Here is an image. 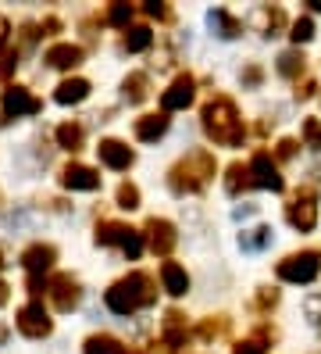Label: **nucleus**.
<instances>
[{"instance_id": "nucleus-1", "label": "nucleus", "mask_w": 321, "mask_h": 354, "mask_svg": "<svg viewBox=\"0 0 321 354\" xmlns=\"http://www.w3.org/2000/svg\"><path fill=\"white\" fill-rule=\"evenodd\" d=\"M200 122H204V133L222 143V147H240L243 140V122H240V111H235V104L228 97H214L204 104L200 111Z\"/></svg>"}, {"instance_id": "nucleus-2", "label": "nucleus", "mask_w": 321, "mask_h": 354, "mask_svg": "<svg viewBox=\"0 0 321 354\" xmlns=\"http://www.w3.org/2000/svg\"><path fill=\"white\" fill-rule=\"evenodd\" d=\"M214 154L211 151H193V154H186L182 161H175L171 165V172H168V186H171V194H179V197H186V194H200L204 186L214 179Z\"/></svg>"}, {"instance_id": "nucleus-3", "label": "nucleus", "mask_w": 321, "mask_h": 354, "mask_svg": "<svg viewBox=\"0 0 321 354\" xmlns=\"http://www.w3.org/2000/svg\"><path fill=\"white\" fill-rule=\"evenodd\" d=\"M104 301L115 315H133V311L157 301V290H154V279H150L146 272H128L125 279H118L111 290H107Z\"/></svg>"}, {"instance_id": "nucleus-4", "label": "nucleus", "mask_w": 321, "mask_h": 354, "mask_svg": "<svg viewBox=\"0 0 321 354\" xmlns=\"http://www.w3.org/2000/svg\"><path fill=\"white\" fill-rule=\"evenodd\" d=\"M93 240L100 247H118L125 258H139L143 254V233H136L133 225H121V222H100Z\"/></svg>"}, {"instance_id": "nucleus-5", "label": "nucleus", "mask_w": 321, "mask_h": 354, "mask_svg": "<svg viewBox=\"0 0 321 354\" xmlns=\"http://www.w3.org/2000/svg\"><path fill=\"white\" fill-rule=\"evenodd\" d=\"M321 272V254L304 251V254H289L286 261H278V279L286 283H311Z\"/></svg>"}, {"instance_id": "nucleus-6", "label": "nucleus", "mask_w": 321, "mask_h": 354, "mask_svg": "<svg viewBox=\"0 0 321 354\" xmlns=\"http://www.w3.org/2000/svg\"><path fill=\"white\" fill-rule=\"evenodd\" d=\"M286 222L300 233H311L318 225V204H314V194L311 190H296L293 201L286 204Z\"/></svg>"}, {"instance_id": "nucleus-7", "label": "nucleus", "mask_w": 321, "mask_h": 354, "mask_svg": "<svg viewBox=\"0 0 321 354\" xmlns=\"http://www.w3.org/2000/svg\"><path fill=\"white\" fill-rule=\"evenodd\" d=\"M50 315H47V308H43L39 301H29L26 308L18 311V333L21 337H29V340H43V337H50Z\"/></svg>"}, {"instance_id": "nucleus-8", "label": "nucleus", "mask_w": 321, "mask_h": 354, "mask_svg": "<svg viewBox=\"0 0 321 354\" xmlns=\"http://www.w3.org/2000/svg\"><path fill=\"white\" fill-rule=\"evenodd\" d=\"M246 172H250V186H261V190H271V194H278L282 190V176H278V169H275V161H271V154H253V161L246 165Z\"/></svg>"}, {"instance_id": "nucleus-9", "label": "nucleus", "mask_w": 321, "mask_h": 354, "mask_svg": "<svg viewBox=\"0 0 321 354\" xmlns=\"http://www.w3.org/2000/svg\"><path fill=\"white\" fill-rule=\"evenodd\" d=\"M193 97H197V82H193V75H179L161 93V108H164V115L168 111H182V108H189V104H193Z\"/></svg>"}, {"instance_id": "nucleus-10", "label": "nucleus", "mask_w": 321, "mask_h": 354, "mask_svg": "<svg viewBox=\"0 0 321 354\" xmlns=\"http://www.w3.org/2000/svg\"><path fill=\"white\" fill-rule=\"evenodd\" d=\"M47 290H50V301H54V308H57V311H72V308L79 304V297H82V294H79V279H75V276H68V272L54 276Z\"/></svg>"}, {"instance_id": "nucleus-11", "label": "nucleus", "mask_w": 321, "mask_h": 354, "mask_svg": "<svg viewBox=\"0 0 321 354\" xmlns=\"http://www.w3.org/2000/svg\"><path fill=\"white\" fill-rule=\"evenodd\" d=\"M61 186L64 190H97L100 186V172H93L90 165H79V161H72V165H64L61 169Z\"/></svg>"}, {"instance_id": "nucleus-12", "label": "nucleus", "mask_w": 321, "mask_h": 354, "mask_svg": "<svg viewBox=\"0 0 321 354\" xmlns=\"http://www.w3.org/2000/svg\"><path fill=\"white\" fill-rule=\"evenodd\" d=\"M146 243L154 254H171V247L179 243L175 236V225H171L168 218H150L146 222Z\"/></svg>"}, {"instance_id": "nucleus-13", "label": "nucleus", "mask_w": 321, "mask_h": 354, "mask_svg": "<svg viewBox=\"0 0 321 354\" xmlns=\"http://www.w3.org/2000/svg\"><path fill=\"white\" fill-rule=\"evenodd\" d=\"M0 104H4V111L14 115V118H18V115H39V111H43V104H39L26 86H8L4 97H0Z\"/></svg>"}, {"instance_id": "nucleus-14", "label": "nucleus", "mask_w": 321, "mask_h": 354, "mask_svg": "<svg viewBox=\"0 0 321 354\" xmlns=\"http://www.w3.org/2000/svg\"><path fill=\"white\" fill-rule=\"evenodd\" d=\"M97 154H100V161L107 165V169H118V172H125V169H133V161H136L133 147H125L121 140H100V147H97Z\"/></svg>"}, {"instance_id": "nucleus-15", "label": "nucleus", "mask_w": 321, "mask_h": 354, "mask_svg": "<svg viewBox=\"0 0 321 354\" xmlns=\"http://www.w3.org/2000/svg\"><path fill=\"white\" fill-rule=\"evenodd\" d=\"M250 22H253V29L261 32L264 39H271V36L282 32V26H286V11H282V8H268V4H264V8H257V11H253Z\"/></svg>"}, {"instance_id": "nucleus-16", "label": "nucleus", "mask_w": 321, "mask_h": 354, "mask_svg": "<svg viewBox=\"0 0 321 354\" xmlns=\"http://www.w3.org/2000/svg\"><path fill=\"white\" fill-rule=\"evenodd\" d=\"M54 261H57V251H54L50 243H32L29 251L21 254V265L29 268V276H43Z\"/></svg>"}, {"instance_id": "nucleus-17", "label": "nucleus", "mask_w": 321, "mask_h": 354, "mask_svg": "<svg viewBox=\"0 0 321 354\" xmlns=\"http://www.w3.org/2000/svg\"><path fill=\"white\" fill-rule=\"evenodd\" d=\"M207 26L214 29V36H222V39H235L243 32V22L235 15H228L225 8H214V11H207Z\"/></svg>"}, {"instance_id": "nucleus-18", "label": "nucleus", "mask_w": 321, "mask_h": 354, "mask_svg": "<svg viewBox=\"0 0 321 354\" xmlns=\"http://www.w3.org/2000/svg\"><path fill=\"white\" fill-rule=\"evenodd\" d=\"M43 61H47L50 68H64V72H68V68L82 65V47H75V44H54Z\"/></svg>"}, {"instance_id": "nucleus-19", "label": "nucleus", "mask_w": 321, "mask_h": 354, "mask_svg": "<svg viewBox=\"0 0 321 354\" xmlns=\"http://www.w3.org/2000/svg\"><path fill=\"white\" fill-rule=\"evenodd\" d=\"M161 283H164V290L171 297H182L186 290H189V276H186V268L182 265H175V261H164L161 265Z\"/></svg>"}, {"instance_id": "nucleus-20", "label": "nucleus", "mask_w": 321, "mask_h": 354, "mask_svg": "<svg viewBox=\"0 0 321 354\" xmlns=\"http://www.w3.org/2000/svg\"><path fill=\"white\" fill-rule=\"evenodd\" d=\"M168 133V115L161 111V115H143V118H136V136L143 140V143H154V140H161Z\"/></svg>"}, {"instance_id": "nucleus-21", "label": "nucleus", "mask_w": 321, "mask_h": 354, "mask_svg": "<svg viewBox=\"0 0 321 354\" xmlns=\"http://www.w3.org/2000/svg\"><path fill=\"white\" fill-rule=\"evenodd\" d=\"M121 97H125L128 104H143V100L150 97V79H146V72H128L125 82H121Z\"/></svg>"}, {"instance_id": "nucleus-22", "label": "nucleus", "mask_w": 321, "mask_h": 354, "mask_svg": "<svg viewBox=\"0 0 321 354\" xmlns=\"http://www.w3.org/2000/svg\"><path fill=\"white\" fill-rule=\"evenodd\" d=\"M86 97H90V82H86V79H64L61 86L54 90L57 104H82Z\"/></svg>"}, {"instance_id": "nucleus-23", "label": "nucleus", "mask_w": 321, "mask_h": 354, "mask_svg": "<svg viewBox=\"0 0 321 354\" xmlns=\"http://www.w3.org/2000/svg\"><path fill=\"white\" fill-rule=\"evenodd\" d=\"M186 315L182 311H168L164 315V344L168 347H186Z\"/></svg>"}, {"instance_id": "nucleus-24", "label": "nucleus", "mask_w": 321, "mask_h": 354, "mask_svg": "<svg viewBox=\"0 0 321 354\" xmlns=\"http://www.w3.org/2000/svg\"><path fill=\"white\" fill-rule=\"evenodd\" d=\"M82 354H128V347L115 337H107V333H97L82 344Z\"/></svg>"}, {"instance_id": "nucleus-25", "label": "nucleus", "mask_w": 321, "mask_h": 354, "mask_svg": "<svg viewBox=\"0 0 321 354\" xmlns=\"http://www.w3.org/2000/svg\"><path fill=\"white\" fill-rule=\"evenodd\" d=\"M271 240H275L271 225H257V229L240 233V247H243V251H264V247H271Z\"/></svg>"}, {"instance_id": "nucleus-26", "label": "nucleus", "mask_w": 321, "mask_h": 354, "mask_svg": "<svg viewBox=\"0 0 321 354\" xmlns=\"http://www.w3.org/2000/svg\"><path fill=\"white\" fill-rule=\"evenodd\" d=\"M82 140H86V129L79 126V122H64V126H57V147L64 151H82Z\"/></svg>"}, {"instance_id": "nucleus-27", "label": "nucleus", "mask_w": 321, "mask_h": 354, "mask_svg": "<svg viewBox=\"0 0 321 354\" xmlns=\"http://www.w3.org/2000/svg\"><path fill=\"white\" fill-rule=\"evenodd\" d=\"M150 44H154V32H150L146 26H128V29H125L121 47H125L128 54H139V50H146Z\"/></svg>"}, {"instance_id": "nucleus-28", "label": "nucleus", "mask_w": 321, "mask_h": 354, "mask_svg": "<svg viewBox=\"0 0 321 354\" xmlns=\"http://www.w3.org/2000/svg\"><path fill=\"white\" fill-rule=\"evenodd\" d=\"M246 186H250V172H246V165H240V161H235V165H228V176H225V190L235 197V194H240V190H246Z\"/></svg>"}, {"instance_id": "nucleus-29", "label": "nucleus", "mask_w": 321, "mask_h": 354, "mask_svg": "<svg viewBox=\"0 0 321 354\" xmlns=\"http://www.w3.org/2000/svg\"><path fill=\"white\" fill-rule=\"evenodd\" d=\"M278 72H282V75H300V72H304V54H300V50H286V54H278Z\"/></svg>"}, {"instance_id": "nucleus-30", "label": "nucleus", "mask_w": 321, "mask_h": 354, "mask_svg": "<svg viewBox=\"0 0 321 354\" xmlns=\"http://www.w3.org/2000/svg\"><path fill=\"white\" fill-rule=\"evenodd\" d=\"M118 207H125V212H136L139 207V190L133 183H121L118 186Z\"/></svg>"}, {"instance_id": "nucleus-31", "label": "nucleus", "mask_w": 321, "mask_h": 354, "mask_svg": "<svg viewBox=\"0 0 321 354\" xmlns=\"http://www.w3.org/2000/svg\"><path fill=\"white\" fill-rule=\"evenodd\" d=\"M107 22L118 26V29H128V22H133V4H111V11H107Z\"/></svg>"}, {"instance_id": "nucleus-32", "label": "nucleus", "mask_w": 321, "mask_h": 354, "mask_svg": "<svg viewBox=\"0 0 321 354\" xmlns=\"http://www.w3.org/2000/svg\"><path fill=\"white\" fill-rule=\"evenodd\" d=\"M225 333H228V319L225 315H218V319H207L204 326H200V337H225Z\"/></svg>"}, {"instance_id": "nucleus-33", "label": "nucleus", "mask_w": 321, "mask_h": 354, "mask_svg": "<svg viewBox=\"0 0 321 354\" xmlns=\"http://www.w3.org/2000/svg\"><path fill=\"white\" fill-rule=\"evenodd\" d=\"M14 65H18V54L8 50V47H0V82H8V79H11Z\"/></svg>"}, {"instance_id": "nucleus-34", "label": "nucleus", "mask_w": 321, "mask_h": 354, "mask_svg": "<svg viewBox=\"0 0 321 354\" xmlns=\"http://www.w3.org/2000/svg\"><path fill=\"white\" fill-rule=\"evenodd\" d=\"M304 136H307V147L311 151H321V122L318 118H307L304 122Z\"/></svg>"}, {"instance_id": "nucleus-35", "label": "nucleus", "mask_w": 321, "mask_h": 354, "mask_svg": "<svg viewBox=\"0 0 321 354\" xmlns=\"http://www.w3.org/2000/svg\"><path fill=\"white\" fill-rule=\"evenodd\" d=\"M311 36H314V22H311V18H296V26H293V39H296V44H307Z\"/></svg>"}, {"instance_id": "nucleus-36", "label": "nucleus", "mask_w": 321, "mask_h": 354, "mask_svg": "<svg viewBox=\"0 0 321 354\" xmlns=\"http://www.w3.org/2000/svg\"><path fill=\"white\" fill-rule=\"evenodd\" d=\"M143 11H146L150 18H161V22H168V18H171V8L157 4V0H150V4H143Z\"/></svg>"}, {"instance_id": "nucleus-37", "label": "nucleus", "mask_w": 321, "mask_h": 354, "mask_svg": "<svg viewBox=\"0 0 321 354\" xmlns=\"http://www.w3.org/2000/svg\"><path fill=\"white\" fill-rule=\"evenodd\" d=\"M275 304H278V290L261 286V294H257V308H275Z\"/></svg>"}, {"instance_id": "nucleus-38", "label": "nucleus", "mask_w": 321, "mask_h": 354, "mask_svg": "<svg viewBox=\"0 0 321 354\" xmlns=\"http://www.w3.org/2000/svg\"><path fill=\"white\" fill-rule=\"evenodd\" d=\"M304 308H307L311 322H314V326H321V297H318V294H314V297H307V304H304Z\"/></svg>"}, {"instance_id": "nucleus-39", "label": "nucleus", "mask_w": 321, "mask_h": 354, "mask_svg": "<svg viewBox=\"0 0 321 354\" xmlns=\"http://www.w3.org/2000/svg\"><path fill=\"white\" fill-rule=\"evenodd\" d=\"M275 154H278V161H289V158L296 154V140H282V143H278V151H275Z\"/></svg>"}, {"instance_id": "nucleus-40", "label": "nucleus", "mask_w": 321, "mask_h": 354, "mask_svg": "<svg viewBox=\"0 0 321 354\" xmlns=\"http://www.w3.org/2000/svg\"><path fill=\"white\" fill-rule=\"evenodd\" d=\"M235 354H264V344L261 340H246V344L235 347Z\"/></svg>"}, {"instance_id": "nucleus-41", "label": "nucleus", "mask_w": 321, "mask_h": 354, "mask_svg": "<svg viewBox=\"0 0 321 354\" xmlns=\"http://www.w3.org/2000/svg\"><path fill=\"white\" fill-rule=\"evenodd\" d=\"M261 75H264L261 68H257V65H250V68L243 72V86H257V82H261Z\"/></svg>"}, {"instance_id": "nucleus-42", "label": "nucleus", "mask_w": 321, "mask_h": 354, "mask_svg": "<svg viewBox=\"0 0 321 354\" xmlns=\"http://www.w3.org/2000/svg\"><path fill=\"white\" fill-rule=\"evenodd\" d=\"M314 90H318V82H314V79H304V86H296V97H300V100H307Z\"/></svg>"}, {"instance_id": "nucleus-43", "label": "nucleus", "mask_w": 321, "mask_h": 354, "mask_svg": "<svg viewBox=\"0 0 321 354\" xmlns=\"http://www.w3.org/2000/svg\"><path fill=\"white\" fill-rule=\"evenodd\" d=\"M253 212H257V204H243V207H235V218H246Z\"/></svg>"}, {"instance_id": "nucleus-44", "label": "nucleus", "mask_w": 321, "mask_h": 354, "mask_svg": "<svg viewBox=\"0 0 321 354\" xmlns=\"http://www.w3.org/2000/svg\"><path fill=\"white\" fill-rule=\"evenodd\" d=\"M43 29H47L43 36H50V32H57V29H61V22H57V18H47V22H43Z\"/></svg>"}, {"instance_id": "nucleus-45", "label": "nucleus", "mask_w": 321, "mask_h": 354, "mask_svg": "<svg viewBox=\"0 0 321 354\" xmlns=\"http://www.w3.org/2000/svg\"><path fill=\"white\" fill-rule=\"evenodd\" d=\"M8 32H11V26H8V18L0 15V44H4V39H8Z\"/></svg>"}, {"instance_id": "nucleus-46", "label": "nucleus", "mask_w": 321, "mask_h": 354, "mask_svg": "<svg viewBox=\"0 0 321 354\" xmlns=\"http://www.w3.org/2000/svg\"><path fill=\"white\" fill-rule=\"evenodd\" d=\"M8 290H11V286H8L4 279H0V308H4V304H8V297H11V294H8Z\"/></svg>"}, {"instance_id": "nucleus-47", "label": "nucleus", "mask_w": 321, "mask_h": 354, "mask_svg": "<svg viewBox=\"0 0 321 354\" xmlns=\"http://www.w3.org/2000/svg\"><path fill=\"white\" fill-rule=\"evenodd\" d=\"M8 340V326H0V344H4Z\"/></svg>"}, {"instance_id": "nucleus-48", "label": "nucleus", "mask_w": 321, "mask_h": 354, "mask_svg": "<svg viewBox=\"0 0 321 354\" xmlns=\"http://www.w3.org/2000/svg\"><path fill=\"white\" fill-rule=\"evenodd\" d=\"M0 268H8V261H4V247H0Z\"/></svg>"}]
</instances>
